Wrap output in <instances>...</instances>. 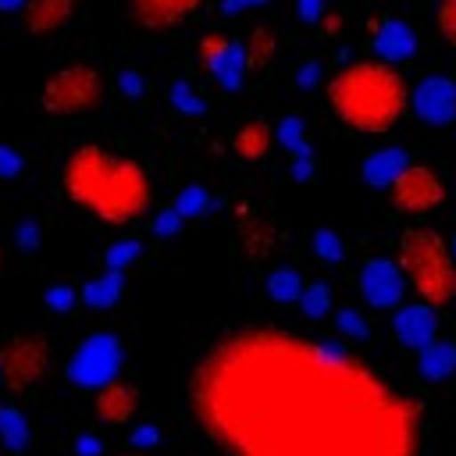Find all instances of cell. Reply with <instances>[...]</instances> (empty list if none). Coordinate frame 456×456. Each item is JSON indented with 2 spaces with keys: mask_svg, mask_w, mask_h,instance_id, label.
<instances>
[{
  "mask_svg": "<svg viewBox=\"0 0 456 456\" xmlns=\"http://www.w3.org/2000/svg\"><path fill=\"white\" fill-rule=\"evenodd\" d=\"M118 367H121V342L110 331H100V335H89L78 346V353L68 363V374H71L75 385L100 388V385L114 381Z\"/></svg>",
  "mask_w": 456,
  "mask_h": 456,
  "instance_id": "cell-7",
  "label": "cell"
},
{
  "mask_svg": "<svg viewBox=\"0 0 456 456\" xmlns=\"http://www.w3.org/2000/svg\"><path fill=\"white\" fill-rule=\"evenodd\" d=\"M132 456H142V452H132Z\"/></svg>",
  "mask_w": 456,
  "mask_h": 456,
  "instance_id": "cell-40",
  "label": "cell"
},
{
  "mask_svg": "<svg viewBox=\"0 0 456 456\" xmlns=\"http://www.w3.org/2000/svg\"><path fill=\"white\" fill-rule=\"evenodd\" d=\"M224 456H420V410L374 367L285 328L221 335L189 374Z\"/></svg>",
  "mask_w": 456,
  "mask_h": 456,
  "instance_id": "cell-1",
  "label": "cell"
},
{
  "mask_svg": "<svg viewBox=\"0 0 456 456\" xmlns=\"http://www.w3.org/2000/svg\"><path fill=\"white\" fill-rule=\"evenodd\" d=\"M0 175H4V178L21 175V157H18L14 150H7V146H0Z\"/></svg>",
  "mask_w": 456,
  "mask_h": 456,
  "instance_id": "cell-30",
  "label": "cell"
},
{
  "mask_svg": "<svg viewBox=\"0 0 456 456\" xmlns=\"http://www.w3.org/2000/svg\"><path fill=\"white\" fill-rule=\"evenodd\" d=\"M153 438H157V435H153V428H146V431H135V442H139V445H142V442H153Z\"/></svg>",
  "mask_w": 456,
  "mask_h": 456,
  "instance_id": "cell-37",
  "label": "cell"
},
{
  "mask_svg": "<svg viewBox=\"0 0 456 456\" xmlns=\"http://www.w3.org/2000/svg\"><path fill=\"white\" fill-rule=\"evenodd\" d=\"M71 299H75V296H71L68 289H53V292H50V303H53V306H68Z\"/></svg>",
  "mask_w": 456,
  "mask_h": 456,
  "instance_id": "cell-34",
  "label": "cell"
},
{
  "mask_svg": "<svg viewBox=\"0 0 456 456\" xmlns=\"http://www.w3.org/2000/svg\"><path fill=\"white\" fill-rule=\"evenodd\" d=\"M0 456H4V449H0Z\"/></svg>",
  "mask_w": 456,
  "mask_h": 456,
  "instance_id": "cell-41",
  "label": "cell"
},
{
  "mask_svg": "<svg viewBox=\"0 0 456 456\" xmlns=\"http://www.w3.org/2000/svg\"><path fill=\"white\" fill-rule=\"evenodd\" d=\"M314 249H317V256H321L324 264H335V260L342 256V242H338L328 228H321V232L314 235Z\"/></svg>",
  "mask_w": 456,
  "mask_h": 456,
  "instance_id": "cell-25",
  "label": "cell"
},
{
  "mask_svg": "<svg viewBox=\"0 0 456 456\" xmlns=\"http://www.w3.org/2000/svg\"><path fill=\"white\" fill-rule=\"evenodd\" d=\"M50 338L39 331H14L0 342V385L7 392H28L50 374Z\"/></svg>",
  "mask_w": 456,
  "mask_h": 456,
  "instance_id": "cell-5",
  "label": "cell"
},
{
  "mask_svg": "<svg viewBox=\"0 0 456 456\" xmlns=\"http://www.w3.org/2000/svg\"><path fill=\"white\" fill-rule=\"evenodd\" d=\"M175 224H178V214H164V217L157 221V232L167 235V232H175Z\"/></svg>",
  "mask_w": 456,
  "mask_h": 456,
  "instance_id": "cell-33",
  "label": "cell"
},
{
  "mask_svg": "<svg viewBox=\"0 0 456 456\" xmlns=\"http://www.w3.org/2000/svg\"><path fill=\"white\" fill-rule=\"evenodd\" d=\"M78 0H25L21 11V28L28 36H50L57 32L71 14H75Z\"/></svg>",
  "mask_w": 456,
  "mask_h": 456,
  "instance_id": "cell-13",
  "label": "cell"
},
{
  "mask_svg": "<svg viewBox=\"0 0 456 456\" xmlns=\"http://www.w3.org/2000/svg\"><path fill=\"white\" fill-rule=\"evenodd\" d=\"M224 50H228V39H224V36H207V39L200 43V53H203V61H207V64H210V61H217Z\"/></svg>",
  "mask_w": 456,
  "mask_h": 456,
  "instance_id": "cell-29",
  "label": "cell"
},
{
  "mask_svg": "<svg viewBox=\"0 0 456 456\" xmlns=\"http://www.w3.org/2000/svg\"><path fill=\"white\" fill-rule=\"evenodd\" d=\"M413 46H417V39H413V32H410L403 21H388V25L378 28V36H374V50H378V57H381L385 64L406 61V57L413 53Z\"/></svg>",
  "mask_w": 456,
  "mask_h": 456,
  "instance_id": "cell-15",
  "label": "cell"
},
{
  "mask_svg": "<svg viewBox=\"0 0 456 456\" xmlns=\"http://www.w3.org/2000/svg\"><path fill=\"white\" fill-rule=\"evenodd\" d=\"M121 82H125V93H139V78L135 75H125Z\"/></svg>",
  "mask_w": 456,
  "mask_h": 456,
  "instance_id": "cell-36",
  "label": "cell"
},
{
  "mask_svg": "<svg viewBox=\"0 0 456 456\" xmlns=\"http://www.w3.org/2000/svg\"><path fill=\"white\" fill-rule=\"evenodd\" d=\"M410 107L417 110L420 121L428 125H445L456 118V86L445 75H431L424 78L413 93H410Z\"/></svg>",
  "mask_w": 456,
  "mask_h": 456,
  "instance_id": "cell-10",
  "label": "cell"
},
{
  "mask_svg": "<svg viewBox=\"0 0 456 456\" xmlns=\"http://www.w3.org/2000/svg\"><path fill=\"white\" fill-rule=\"evenodd\" d=\"M14 4H18V7H21V4H25V0H0V7H4V11H7V7H14Z\"/></svg>",
  "mask_w": 456,
  "mask_h": 456,
  "instance_id": "cell-38",
  "label": "cell"
},
{
  "mask_svg": "<svg viewBox=\"0 0 456 456\" xmlns=\"http://www.w3.org/2000/svg\"><path fill=\"white\" fill-rule=\"evenodd\" d=\"M242 68H246V61H242V46H239V43H228V50H224L217 61H210V71H214V75H217V82H221V86H228V89H235V86H239Z\"/></svg>",
  "mask_w": 456,
  "mask_h": 456,
  "instance_id": "cell-20",
  "label": "cell"
},
{
  "mask_svg": "<svg viewBox=\"0 0 456 456\" xmlns=\"http://www.w3.org/2000/svg\"><path fill=\"white\" fill-rule=\"evenodd\" d=\"M328 103L342 125L363 135L392 132L410 110V89L403 75L385 61H360L342 68L328 82Z\"/></svg>",
  "mask_w": 456,
  "mask_h": 456,
  "instance_id": "cell-3",
  "label": "cell"
},
{
  "mask_svg": "<svg viewBox=\"0 0 456 456\" xmlns=\"http://www.w3.org/2000/svg\"><path fill=\"white\" fill-rule=\"evenodd\" d=\"M0 271H4V242H0Z\"/></svg>",
  "mask_w": 456,
  "mask_h": 456,
  "instance_id": "cell-39",
  "label": "cell"
},
{
  "mask_svg": "<svg viewBox=\"0 0 456 456\" xmlns=\"http://www.w3.org/2000/svg\"><path fill=\"white\" fill-rule=\"evenodd\" d=\"M271 50H274V39H271V32H267V28H260V32L249 39V46L242 50V61H246L249 68H253V64H264Z\"/></svg>",
  "mask_w": 456,
  "mask_h": 456,
  "instance_id": "cell-24",
  "label": "cell"
},
{
  "mask_svg": "<svg viewBox=\"0 0 456 456\" xmlns=\"http://www.w3.org/2000/svg\"><path fill=\"white\" fill-rule=\"evenodd\" d=\"M420 353V374L424 378H445V374H452L456 370V346H449V342H428L424 349H417Z\"/></svg>",
  "mask_w": 456,
  "mask_h": 456,
  "instance_id": "cell-17",
  "label": "cell"
},
{
  "mask_svg": "<svg viewBox=\"0 0 456 456\" xmlns=\"http://www.w3.org/2000/svg\"><path fill=\"white\" fill-rule=\"evenodd\" d=\"M435 314H431V306H424V303H417V306H403L399 314H395V335L410 346V349H424L428 342H435Z\"/></svg>",
  "mask_w": 456,
  "mask_h": 456,
  "instance_id": "cell-14",
  "label": "cell"
},
{
  "mask_svg": "<svg viewBox=\"0 0 456 456\" xmlns=\"http://www.w3.org/2000/svg\"><path fill=\"white\" fill-rule=\"evenodd\" d=\"M338 328H346V331H353V335H363V324H360V317H356L353 310H342V314H338Z\"/></svg>",
  "mask_w": 456,
  "mask_h": 456,
  "instance_id": "cell-31",
  "label": "cell"
},
{
  "mask_svg": "<svg viewBox=\"0 0 456 456\" xmlns=\"http://www.w3.org/2000/svg\"><path fill=\"white\" fill-rule=\"evenodd\" d=\"M135 256H139V242H118V246L107 249V267H110V271H121V267H128Z\"/></svg>",
  "mask_w": 456,
  "mask_h": 456,
  "instance_id": "cell-27",
  "label": "cell"
},
{
  "mask_svg": "<svg viewBox=\"0 0 456 456\" xmlns=\"http://www.w3.org/2000/svg\"><path fill=\"white\" fill-rule=\"evenodd\" d=\"M253 4H267V0H224V4H221V11H224V14H235V11L253 7Z\"/></svg>",
  "mask_w": 456,
  "mask_h": 456,
  "instance_id": "cell-32",
  "label": "cell"
},
{
  "mask_svg": "<svg viewBox=\"0 0 456 456\" xmlns=\"http://www.w3.org/2000/svg\"><path fill=\"white\" fill-rule=\"evenodd\" d=\"M267 146H271V128H267L264 121H249V125H242V128L235 132V153H239L242 160L264 157Z\"/></svg>",
  "mask_w": 456,
  "mask_h": 456,
  "instance_id": "cell-18",
  "label": "cell"
},
{
  "mask_svg": "<svg viewBox=\"0 0 456 456\" xmlns=\"http://www.w3.org/2000/svg\"><path fill=\"white\" fill-rule=\"evenodd\" d=\"M438 32L449 46H456V0H442L438 4Z\"/></svg>",
  "mask_w": 456,
  "mask_h": 456,
  "instance_id": "cell-26",
  "label": "cell"
},
{
  "mask_svg": "<svg viewBox=\"0 0 456 456\" xmlns=\"http://www.w3.org/2000/svg\"><path fill=\"white\" fill-rule=\"evenodd\" d=\"M203 207H207V192H203V189H185L182 200L175 203V214H178V217H182V214H200Z\"/></svg>",
  "mask_w": 456,
  "mask_h": 456,
  "instance_id": "cell-28",
  "label": "cell"
},
{
  "mask_svg": "<svg viewBox=\"0 0 456 456\" xmlns=\"http://www.w3.org/2000/svg\"><path fill=\"white\" fill-rule=\"evenodd\" d=\"M299 292H303V285H299L296 271H274L271 274V296L278 303H292V299H299Z\"/></svg>",
  "mask_w": 456,
  "mask_h": 456,
  "instance_id": "cell-22",
  "label": "cell"
},
{
  "mask_svg": "<svg viewBox=\"0 0 456 456\" xmlns=\"http://www.w3.org/2000/svg\"><path fill=\"white\" fill-rule=\"evenodd\" d=\"M61 189L78 210L103 224H132L153 200L146 167L100 142H82L64 157Z\"/></svg>",
  "mask_w": 456,
  "mask_h": 456,
  "instance_id": "cell-2",
  "label": "cell"
},
{
  "mask_svg": "<svg viewBox=\"0 0 456 456\" xmlns=\"http://www.w3.org/2000/svg\"><path fill=\"white\" fill-rule=\"evenodd\" d=\"M388 192H392V203H395L403 214H431V210L442 207V200H445L442 178H438L431 167H424V164H406V167L392 178Z\"/></svg>",
  "mask_w": 456,
  "mask_h": 456,
  "instance_id": "cell-8",
  "label": "cell"
},
{
  "mask_svg": "<svg viewBox=\"0 0 456 456\" xmlns=\"http://www.w3.org/2000/svg\"><path fill=\"white\" fill-rule=\"evenodd\" d=\"M103 100V75L93 64H68L43 82L39 107L53 118H71L93 110Z\"/></svg>",
  "mask_w": 456,
  "mask_h": 456,
  "instance_id": "cell-6",
  "label": "cell"
},
{
  "mask_svg": "<svg viewBox=\"0 0 456 456\" xmlns=\"http://www.w3.org/2000/svg\"><path fill=\"white\" fill-rule=\"evenodd\" d=\"M406 164H410V160H406L403 150H378V153H370V157L363 160V178H367L370 185H392V178H395Z\"/></svg>",
  "mask_w": 456,
  "mask_h": 456,
  "instance_id": "cell-16",
  "label": "cell"
},
{
  "mask_svg": "<svg viewBox=\"0 0 456 456\" xmlns=\"http://www.w3.org/2000/svg\"><path fill=\"white\" fill-rule=\"evenodd\" d=\"M0 438H4L7 449H21L28 442V424H25V413L18 406L0 410Z\"/></svg>",
  "mask_w": 456,
  "mask_h": 456,
  "instance_id": "cell-21",
  "label": "cell"
},
{
  "mask_svg": "<svg viewBox=\"0 0 456 456\" xmlns=\"http://www.w3.org/2000/svg\"><path fill=\"white\" fill-rule=\"evenodd\" d=\"M121 289H125L121 271H107L103 278H96V281H89V285H86L82 299H86L89 306H110V303L121 296Z\"/></svg>",
  "mask_w": 456,
  "mask_h": 456,
  "instance_id": "cell-19",
  "label": "cell"
},
{
  "mask_svg": "<svg viewBox=\"0 0 456 456\" xmlns=\"http://www.w3.org/2000/svg\"><path fill=\"white\" fill-rule=\"evenodd\" d=\"M321 7H324L321 0H303V18H306V21H310V18H317V14H321Z\"/></svg>",
  "mask_w": 456,
  "mask_h": 456,
  "instance_id": "cell-35",
  "label": "cell"
},
{
  "mask_svg": "<svg viewBox=\"0 0 456 456\" xmlns=\"http://www.w3.org/2000/svg\"><path fill=\"white\" fill-rule=\"evenodd\" d=\"M328 303H331V296H328L324 285H306V289L299 292V306H303V314H310V317L328 314Z\"/></svg>",
  "mask_w": 456,
  "mask_h": 456,
  "instance_id": "cell-23",
  "label": "cell"
},
{
  "mask_svg": "<svg viewBox=\"0 0 456 456\" xmlns=\"http://www.w3.org/2000/svg\"><path fill=\"white\" fill-rule=\"evenodd\" d=\"M360 285L370 306H395L403 296V278L392 260H367L360 271Z\"/></svg>",
  "mask_w": 456,
  "mask_h": 456,
  "instance_id": "cell-11",
  "label": "cell"
},
{
  "mask_svg": "<svg viewBox=\"0 0 456 456\" xmlns=\"http://www.w3.org/2000/svg\"><path fill=\"white\" fill-rule=\"evenodd\" d=\"M128 18L146 32H171L207 7V0H125Z\"/></svg>",
  "mask_w": 456,
  "mask_h": 456,
  "instance_id": "cell-9",
  "label": "cell"
},
{
  "mask_svg": "<svg viewBox=\"0 0 456 456\" xmlns=\"http://www.w3.org/2000/svg\"><path fill=\"white\" fill-rule=\"evenodd\" d=\"M93 410H96V417H100L103 424H114V428H118V424H128L132 413L139 410V388L114 378V381H107V385L96 388Z\"/></svg>",
  "mask_w": 456,
  "mask_h": 456,
  "instance_id": "cell-12",
  "label": "cell"
},
{
  "mask_svg": "<svg viewBox=\"0 0 456 456\" xmlns=\"http://www.w3.org/2000/svg\"><path fill=\"white\" fill-rule=\"evenodd\" d=\"M399 271L424 306H449L456 299V260L435 228H406L399 239Z\"/></svg>",
  "mask_w": 456,
  "mask_h": 456,
  "instance_id": "cell-4",
  "label": "cell"
}]
</instances>
